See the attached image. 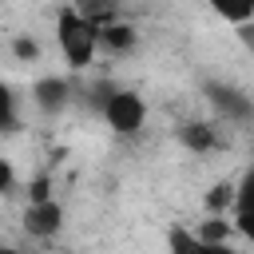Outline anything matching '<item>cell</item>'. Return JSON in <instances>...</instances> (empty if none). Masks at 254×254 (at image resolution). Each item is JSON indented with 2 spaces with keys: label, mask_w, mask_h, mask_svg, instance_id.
I'll use <instances>...</instances> for the list:
<instances>
[{
  "label": "cell",
  "mask_w": 254,
  "mask_h": 254,
  "mask_svg": "<svg viewBox=\"0 0 254 254\" xmlns=\"http://www.w3.org/2000/svg\"><path fill=\"white\" fill-rule=\"evenodd\" d=\"M95 32H99V24L87 20V16L75 12V8H67V12L60 16V48H64V56H67L71 67H87V64H91L95 44H99Z\"/></svg>",
  "instance_id": "1"
},
{
  "label": "cell",
  "mask_w": 254,
  "mask_h": 254,
  "mask_svg": "<svg viewBox=\"0 0 254 254\" xmlns=\"http://www.w3.org/2000/svg\"><path fill=\"white\" fill-rule=\"evenodd\" d=\"M103 115H107V123H111L119 135H131V131L143 127L147 107H143V99H139L135 91H111V95L103 99Z\"/></svg>",
  "instance_id": "2"
},
{
  "label": "cell",
  "mask_w": 254,
  "mask_h": 254,
  "mask_svg": "<svg viewBox=\"0 0 254 254\" xmlns=\"http://www.w3.org/2000/svg\"><path fill=\"white\" fill-rule=\"evenodd\" d=\"M60 222H64V210H60V202H52V198H48V202H32L28 214H24V226H28V234H36V238L56 234Z\"/></svg>",
  "instance_id": "3"
},
{
  "label": "cell",
  "mask_w": 254,
  "mask_h": 254,
  "mask_svg": "<svg viewBox=\"0 0 254 254\" xmlns=\"http://www.w3.org/2000/svg\"><path fill=\"white\" fill-rule=\"evenodd\" d=\"M32 95H36V107H44V111H64V103H67V83L56 79V75H48V79H40V83L32 87Z\"/></svg>",
  "instance_id": "4"
},
{
  "label": "cell",
  "mask_w": 254,
  "mask_h": 254,
  "mask_svg": "<svg viewBox=\"0 0 254 254\" xmlns=\"http://www.w3.org/2000/svg\"><path fill=\"white\" fill-rule=\"evenodd\" d=\"M194 238H198L202 246H226V238H230V222H226V218H214V214H210V218L202 222V230H198Z\"/></svg>",
  "instance_id": "5"
},
{
  "label": "cell",
  "mask_w": 254,
  "mask_h": 254,
  "mask_svg": "<svg viewBox=\"0 0 254 254\" xmlns=\"http://www.w3.org/2000/svg\"><path fill=\"white\" fill-rule=\"evenodd\" d=\"M95 40H103V44H111V48H131V44H135V32L123 28V24H107V28L95 32Z\"/></svg>",
  "instance_id": "6"
},
{
  "label": "cell",
  "mask_w": 254,
  "mask_h": 254,
  "mask_svg": "<svg viewBox=\"0 0 254 254\" xmlns=\"http://www.w3.org/2000/svg\"><path fill=\"white\" fill-rule=\"evenodd\" d=\"M234 202V187L230 183H218V187H210V194H206V210L214 214V218H222V210Z\"/></svg>",
  "instance_id": "7"
},
{
  "label": "cell",
  "mask_w": 254,
  "mask_h": 254,
  "mask_svg": "<svg viewBox=\"0 0 254 254\" xmlns=\"http://www.w3.org/2000/svg\"><path fill=\"white\" fill-rule=\"evenodd\" d=\"M167 242H171V254H198V250H202L198 238H194L190 230H183V226H175V230L167 234Z\"/></svg>",
  "instance_id": "8"
},
{
  "label": "cell",
  "mask_w": 254,
  "mask_h": 254,
  "mask_svg": "<svg viewBox=\"0 0 254 254\" xmlns=\"http://www.w3.org/2000/svg\"><path fill=\"white\" fill-rule=\"evenodd\" d=\"M183 139L194 147V151H206L210 143H214V135H210V127H202V123H190L187 131H183Z\"/></svg>",
  "instance_id": "9"
},
{
  "label": "cell",
  "mask_w": 254,
  "mask_h": 254,
  "mask_svg": "<svg viewBox=\"0 0 254 254\" xmlns=\"http://www.w3.org/2000/svg\"><path fill=\"white\" fill-rule=\"evenodd\" d=\"M8 127H16V99H12V91L0 83V131H8Z\"/></svg>",
  "instance_id": "10"
},
{
  "label": "cell",
  "mask_w": 254,
  "mask_h": 254,
  "mask_svg": "<svg viewBox=\"0 0 254 254\" xmlns=\"http://www.w3.org/2000/svg\"><path fill=\"white\" fill-rule=\"evenodd\" d=\"M214 99H218V107H226V111H234V115H246V111H250V103L238 99L234 91H214Z\"/></svg>",
  "instance_id": "11"
},
{
  "label": "cell",
  "mask_w": 254,
  "mask_h": 254,
  "mask_svg": "<svg viewBox=\"0 0 254 254\" xmlns=\"http://www.w3.org/2000/svg\"><path fill=\"white\" fill-rule=\"evenodd\" d=\"M16 56H20V60H36V56H40V44H36V40H16Z\"/></svg>",
  "instance_id": "12"
},
{
  "label": "cell",
  "mask_w": 254,
  "mask_h": 254,
  "mask_svg": "<svg viewBox=\"0 0 254 254\" xmlns=\"http://www.w3.org/2000/svg\"><path fill=\"white\" fill-rule=\"evenodd\" d=\"M32 202H48V179H36L32 183Z\"/></svg>",
  "instance_id": "13"
},
{
  "label": "cell",
  "mask_w": 254,
  "mask_h": 254,
  "mask_svg": "<svg viewBox=\"0 0 254 254\" xmlns=\"http://www.w3.org/2000/svg\"><path fill=\"white\" fill-rule=\"evenodd\" d=\"M8 187H12V167L0 159V190H8Z\"/></svg>",
  "instance_id": "14"
},
{
  "label": "cell",
  "mask_w": 254,
  "mask_h": 254,
  "mask_svg": "<svg viewBox=\"0 0 254 254\" xmlns=\"http://www.w3.org/2000/svg\"><path fill=\"white\" fill-rule=\"evenodd\" d=\"M198 246H202V242H198ZM198 254H238V250H230V246H202Z\"/></svg>",
  "instance_id": "15"
},
{
  "label": "cell",
  "mask_w": 254,
  "mask_h": 254,
  "mask_svg": "<svg viewBox=\"0 0 254 254\" xmlns=\"http://www.w3.org/2000/svg\"><path fill=\"white\" fill-rule=\"evenodd\" d=\"M0 254H20V250H12V246H0Z\"/></svg>",
  "instance_id": "16"
}]
</instances>
